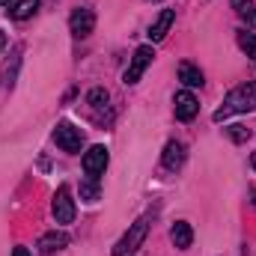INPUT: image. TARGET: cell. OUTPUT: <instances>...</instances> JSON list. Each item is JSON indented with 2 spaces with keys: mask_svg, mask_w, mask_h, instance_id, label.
I'll return each instance as SVG.
<instances>
[{
  "mask_svg": "<svg viewBox=\"0 0 256 256\" xmlns=\"http://www.w3.org/2000/svg\"><path fill=\"white\" fill-rule=\"evenodd\" d=\"M256 108V84H242V86H236V90H230V96L224 98V104L214 110V122H224L226 116H232V114H250Z\"/></svg>",
  "mask_w": 256,
  "mask_h": 256,
  "instance_id": "6da1fadb",
  "label": "cell"
},
{
  "mask_svg": "<svg viewBox=\"0 0 256 256\" xmlns=\"http://www.w3.org/2000/svg\"><path fill=\"white\" fill-rule=\"evenodd\" d=\"M146 232H149V214H146V218H140V220H134V224L128 226V232L116 242V248H114V256L137 254V248L146 242Z\"/></svg>",
  "mask_w": 256,
  "mask_h": 256,
  "instance_id": "7a4b0ae2",
  "label": "cell"
},
{
  "mask_svg": "<svg viewBox=\"0 0 256 256\" xmlns=\"http://www.w3.org/2000/svg\"><path fill=\"white\" fill-rule=\"evenodd\" d=\"M152 57H155L152 45H140V48L134 51V57H131V66H128L126 74H122V80H126L128 86H131V84H137V80L143 78V72H146V68H149V63H152Z\"/></svg>",
  "mask_w": 256,
  "mask_h": 256,
  "instance_id": "3957f363",
  "label": "cell"
},
{
  "mask_svg": "<svg viewBox=\"0 0 256 256\" xmlns=\"http://www.w3.org/2000/svg\"><path fill=\"white\" fill-rule=\"evenodd\" d=\"M54 143L63 149V152H80V146H84V134H80V128H74L72 122H60V126L54 128Z\"/></svg>",
  "mask_w": 256,
  "mask_h": 256,
  "instance_id": "277c9868",
  "label": "cell"
},
{
  "mask_svg": "<svg viewBox=\"0 0 256 256\" xmlns=\"http://www.w3.org/2000/svg\"><path fill=\"white\" fill-rule=\"evenodd\" d=\"M51 208H54L57 224H72V220H74V200H72V188H68V185H60V188H57Z\"/></svg>",
  "mask_w": 256,
  "mask_h": 256,
  "instance_id": "5b68a950",
  "label": "cell"
},
{
  "mask_svg": "<svg viewBox=\"0 0 256 256\" xmlns=\"http://www.w3.org/2000/svg\"><path fill=\"white\" fill-rule=\"evenodd\" d=\"M68 27H72V33H74L78 39H86V36L96 30V12L86 9V6H78V9L72 12V18H68Z\"/></svg>",
  "mask_w": 256,
  "mask_h": 256,
  "instance_id": "8992f818",
  "label": "cell"
},
{
  "mask_svg": "<svg viewBox=\"0 0 256 256\" xmlns=\"http://www.w3.org/2000/svg\"><path fill=\"white\" fill-rule=\"evenodd\" d=\"M108 161H110L108 149H104V146H92V149H90V152L84 155V173H86L90 179H98V176L104 173Z\"/></svg>",
  "mask_w": 256,
  "mask_h": 256,
  "instance_id": "52a82bcc",
  "label": "cell"
},
{
  "mask_svg": "<svg viewBox=\"0 0 256 256\" xmlns=\"http://www.w3.org/2000/svg\"><path fill=\"white\" fill-rule=\"evenodd\" d=\"M173 108H176V120H182V122H191L194 116L200 114V102H196V96H194L191 90H182V92H176V98H173Z\"/></svg>",
  "mask_w": 256,
  "mask_h": 256,
  "instance_id": "ba28073f",
  "label": "cell"
},
{
  "mask_svg": "<svg viewBox=\"0 0 256 256\" xmlns=\"http://www.w3.org/2000/svg\"><path fill=\"white\" fill-rule=\"evenodd\" d=\"M173 21H176V12H173V9H164V12L155 18V24L149 27V39H152V42H161V39L167 36V30L173 27Z\"/></svg>",
  "mask_w": 256,
  "mask_h": 256,
  "instance_id": "9c48e42d",
  "label": "cell"
},
{
  "mask_svg": "<svg viewBox=\"0 0 256 256\" xmlns=\"http://www.w3.org/2000/svg\"><path fill=\"white\" fill-rule=\"evenodd\" d=\"M182 164H185V143L170 140V143L164 146V167H167V170H179Z\"/></svg>",
  "mask_w": 256,
  "mask_h": 256,
  "instance_id": "30bf717a",
  "label": "cell"
},
{
  "mask_svg": "<svg viewBox=\"0 0 256 256\" xmlns=\"http://www.w3.org/2000/svg\"><path fill=\"white\" fill-rule=\"evenodd\" d=\"M66 244H68V236H66V232H57V230H51V232H45V236L39 238V250H42L45 256L63 250Z\"/></svg>",
  "mask_w": 256,
  "mask_h": 256,
  "instance_id": "8fae6325",
  "label": "cell"
},
{
  "mask_svg": "<svg viewBox=\"0 0 256 256\" xmlns=\"http://www.w3.org/2000/svg\"><path fill=\"white\" fill-rule=\"evenodd\" d=\"M170 238H173V244H176L179 250H188V248L194 244V230H191V224H185V220L173 224V230H170Z\"/></svg>",
  "mask_w": 256,
  "mask_h": 256,
  "instance_id": "7c38bea8",
  "label": "cell"
},
{
  "mask_svg": "<svg viewBox=\"0 0 256 256\" xmlns=\"http://www.w3.org/2000/svg\"><path fill=\"white\" fill-rule=\"evenodd\" d=\"M36 9H39V0H15V3L9 6V15H12L15 21H24V18H30Z\"/></svg>",
  "mask_w": 256,
  "mask_h": 256,
  "instance_id": "4fadbf2b",
  "label": "cell"
},
{
  "mask_svg": "<svg viewBox=\"0 0 256 256\" xmlns=\"http://www.w3.org/2000/svg\"><path fill=\"white\" fill-rule=\"evenodd\" d=\"M179 80L185 86H202V72L194 63H179Z\"/></svg>",
  "mask_w": 256,
  "mask_h": 256,
  "instance_id": "5bb4252c",
  "label": "cell"
},
{
  "mask_svg": "<svg viewBox=\"0 0 256 256\" xmlns=\"http://www.w3.org/2000/svg\"><path fill=\"white\" fill-rule=\"evenodd\" d=\"M98 196H102L98 179H86V182H80V200H86V202H96Z\"/></svg>",
  "mask_w": 256,
  "mask_h": 256,
  "instance_id": "9a60e30c",
  "label": "cell"
},
{
  "mask_svg": "<svg viewBox=\"0 0 256 256\" xmlns=\"http://www.w3.org/2000/svg\"><path fill=\"white\" fill-rule=\"evenodd\" d=\"M238 45H242V51H244V54L256 57V36H254V33H248V30H238Z\"/></svg>",
  "mask_w": 256,
  "mask_h": 256,
  "instance_id": "2e32d148",
  "label": "cell"
},
{
  "mask_svg": "<svg viewBox=\"0 0 256 256\" xmlns=\"http://www.w3.org/2000/svg\"><path fill=\"white\" fill-rule=\"evenodd\" d=\"M226 134H230L232 143H248V140H250V128H244V126H230Z\"/></svg>",
  "mask_w": 256,
  "mask_h": 256,
  "instance_id": "e0dca14e",
  "label": "cell"
},
{
  "mask_svg": "<svg viewBox=\"0 0 256 256\" xmlns=\"http://www.w3.org/2000/svg\"><path fill=\"white\" fill-rule=\"evenodd\" d=\"M108 90H102V86H96V90H90V96H86V102L92 104V108H104L108 104Z\"/></svg>",
  "mask_w": 256,
  "mask_h": 256,
  "instance_id": "ac0fdd59",
  "label": "cell"
},
{
  "mask_svg": "<svg viewBox=\"0 0 256 256\" xmlns=\"http://www.w3.org/2000/svg\"><path fill=\"white\" fill-rule=\"evenodd\" d=\"M238 15L244 18V24H248V27H256V6H254V3H250L248 9H242Z\"/></svg>",
  "mask_w": 256,
  "mask_h": 256,
  "instance_id": "d6986e66",
  "label": "cell"
},
{
  "mask_svg": "<svg viewBox=\"0 0 256 256\" xmlns=\"http://www.w3.org/2000/svg\"><path fill=\"white\" fill-rule=\"evenodd\" d=\"M250 6V0H232V9L236 12H242V9H248Z\"/></svg>",
  "mask_w": 256,
  "mask_h": 256,
  "instance_id": "ffe728a7",
  "label": "cell"
},
{
  "mask_svg": "<svg viewBox=\"0 0 256 256\" xmlns=\"http://www.w3.org/2000/svg\"><path fill=\"white\" fill-rule=\"evenodd\" d=\"M12 256H30V250H27V248H15V250H12Z\"/></svg>",
  "mask_w": 256,
  "mask_h": 256,
  "instance_id": "44dd1931",
  "label": "cell"
},
{
  "mask_svg": "<svg viewBox=\"0 0 256 256\" xmlns=\"http://www.w3.org/2000/svg\"><path fill=\"white\" fill-rule=\"evenodd\" d=\"M3 45H6V33L0 30V51H3Z\"/></svg>",
  "mask_w": 256,
  "mask_h": 256,
  "instance_id": "7402d4cb",
  "label": "cell"
},
{
  "mask_svg": "<svg viewBox=\"0 0 256 256\" xmlns=\"http://www.w3.org/2000/svg\"><path fill=\"white\" fill-rule=\"evenodd\" d=\"M250 164H254V167H256V152H254V155H250Z\"/></svg>",
  "mask_w": 256,
  "mask_h": 256,
  "instance_id": "603a6c76",
  "label": "cell"
},
{
  "mask_svg": "<svg viewBox=\"0 0 256 256\" xmlns=\"http://www.w3.org/2000/svg\"><path fill=\"white\" fill-rule=\"evenodd\" d=\"M0 6H9V0H0Z\"/></svg>",
  "mask_w": 256,
  "mask_h": 256,
  "instance_id": "cb8c5ba5",
  "label": "cell"
},
{
  "mask_svg": "<svg viewBox=\"0 0 256 256\" xmlns=\"http://www.w3.org/2000/svg\"><path fill=\"white\" fill-rule=\"evenodd\" d=\"M254 202H256V188H254Z\"/></svg>",
  "mask_w": 256,
  "mask_h": 256,
  "instance_id": "d4e9b609",
  "label": "cell"
}]
</instances>
